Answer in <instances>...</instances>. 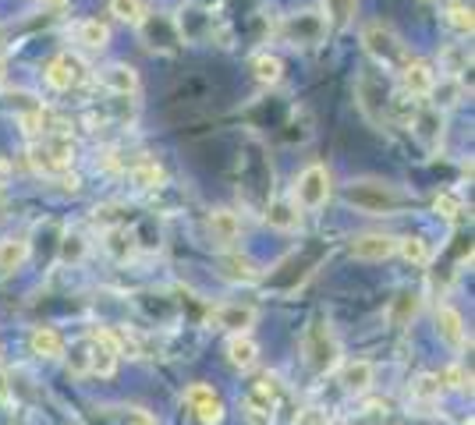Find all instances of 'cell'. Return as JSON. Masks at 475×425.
Returning a JSON list of instances; mask_svg holds the SVG:
<instances>
[{
	"label": "cell",
	"mask_w": 475,
	"mask_h": 425,
	"mask_svg": "<svg viewBox=\"0 0 475 425\" xmlns=\"http://www.w3.org/2000/svg\"><path fill=\"white\" fill-rule=\"evenodd\" d=\"M440 383H451L454 390H472V372H465L462 365H451L447 372H444V379Z\"/></svg>",
	"instance_id": "cell-38"
},
{
	"label": "cell",
	"mask_w": 475,
	"mask_h": 425,
	"mask_svg": "<svg viewBox=\"0 0 475 425\" xmlns=\"http://www.w3.org/2000/svg\"><path fill=\"white\" fill-rule=\"evenodd\" d=\"M440 68H444L451 79H458L462 71H469V68H472V50H469L465 43H454V46H447V50L440 54Z\"/></svg>",
	"instance_id": "cell-28"
},
{
	"label": "cell",
	"mask_w": 475,
	"mask_h": 425,
	"mask_svg": "<svg viewBox=\"0 0 475 425\" xmlns=\"http://www.w3.org/2000/svg\"><path fill=\"white\" fill-rule=\"evenodd\" d=\"M301 347H305V362H309V369H312L316 376L330 372V369L341 362V344H337L330 322H323V319H312V322H309Z\"/></svg>",
	"instance_id": "cell-4"
},
{
	"label": "cell",
	"mask_w": 475,
	"mask_h": 425,
	"mask_svg": "<svg viewBox=\"0 0 475 425\" xmlns=\"http://www.w3.org/2000/svg\"><path fill=\"white\" fill-rule=\"evenodd\" d=\"M344 203L355 206V210L369 212V216H397L401 210H408L415 199L408 192H401L397 185H390V181L362 178V181H352L344 188Z\"/></svg>",
	"instance_id": "cell-1"
},
{
	"label": "cell",
	"mask_w": 475,
	"mask_h": 425,
	"mask_svg": "<svg viewBox=\"0 0 475 425\" xmlns=\"http://www.w3.org/2000/svg\"><path fill=\"white\" fill-rule=\"evenodd\" d=\"M447 25L454 29V32H462V36H472V4H465V0H454V4H447Z\"/></svg>",
	"instance_id": "cell-33"
},
{
	"label": "cell",
	"mask_w": 475,
	"mask_h": 425,
	"mask_svg": "<svg viewBox=\"0 0 475 425\" xmlns=\"http://www.w3.org/2000/svg\"><path fill=\"white\" fill-rule=\"evenodd\" d=\"M227 362H231L238 372L256 369V362H259V344H256L249 333H231V340H227Z\"/></svg>",
	"instance_id": "cell-18"
},
{
	"label": "cell",
	"mask_w": 475,
	"mask_h": 425,
	"mask_svg": "<svg viewBox=\"0 0 475 425\" xmlns=\"http://www.w3.org/2000/svg\"><path fill=\"white\" fill-rule=\"evenodd\" d=\"M437 333L451 344V347H462L465 340H469V333H465V319L458 309H451V305H440L437 309Z\"/></svg>",
	"instance_id": "cell-22"
},
{
	"label": "cell",
	"mask_w": 475,
	"mask_h": 425,
	"mask_svg": "<svg viewBox=\"0 0 475 425\" xmlns=\"http://www.w3.org/2000/svg\"><path fill=\"white\" fill-rule=\"evenodd\" d=\"M68 365H72V372H79V376L89 372V344H86V340L72 347V362H68Z\"/></svg>",
	"instance_id": "cell-39"
},
{
	"label": "cell",
	"mask_w": 475,
	"mask_h": 425,
	"mask_svg": "<svg viewBox=\"0 0 475 425\" xmlns=\"http://www.w3.org/2000/svg\"><path fill=\"white\" fill-rule=\"evenodd\" d=\"M4 203H7V199H4V192H0V212H4Z\"/></svg>",
	"instance_id": "cell-43"
},
{
	"label": "cell",
	"mask_w": 475,
	"mask_h": 425,
	"mask_svg": "<svg viewBox=\"0 0 475 425\" xmlns=\"http://www.w3.org/2000/svg\"><path fill=\"white\" fill-rule=\"evenodd\" d=\"M25 259H29V238H4L0 241V270L4 273L21 270Z\"/></svg>",
	"instance_id": "cell-23"
},
{
	"label": "cell",
	"mask_w": 475,
	"mask_h": 425,
	"mask_svg": "<svg viewBox=\"0 0 475 425\" xmlns=\"http://www.w3.org/2000/svg\"><path fill=\"white\" fill-rule=\"evenodd\" d=\"M86 79H89V68H86V61L75 57V54H61V57H54V61L47 64V86L57 89V93H68V89L82 86Z\"/></svg>",
	"instance_id": "cell-7"
},
{
	"label": "cell",
	"mask_w": 475,
	"mask_h": 425,
	"mask_svg": "<svg viewBox=\"0 0 475 425\" xmlns=\"http://www.w3.org/2000/svg\"><path fill=\"white\" fill-rule=\"evenodd\" d=\"M401 79H404V89L411 93V96H429L433 89H437V71H433V64L429 61H408L404 68H401Z\"/></svg>",
	"instance_id": "cell-14"
},
{
	"label": "cell",
	"mask_w": 475,
	"mask_h": 425,
	"mask_svg": "<svg viewBox=\"0 0 475 425\" xmlns=\"http://www.w3.org/2000/svg\"><path fill=\"white\" fill-rule=\"evenodd\" d=\"M362 46H366V54L386 68V71H401L411 57H408V46L401 43V36L386 25V21H369L366 29H362Z\"/></svg>",
	"instance_id": "cell-3"
},
{
	"label": "cell",
	"mask_w": 475,
	"mask_h": 425,
	"mask_svg": "<svg viewBox=\"0 0 475 425\" xmlns=\"http://www.w3.org/2000/svg\"><path fill=\"white\" fill-rule=\"evenodd\" d=\"M43 4H47V7H50V11H64V7H68V4H72V0H43Z\"/></svg>",
	"instance_id": "cell-42"
},
{
	"label": "cell",
	"mask_w": 475,
	"mask_h": 425,
	"mask_svg": "<svg viewBox=\"0 0 475 425\" xmlns=\"http://www.w3.org/2000/svg\"><path fill=\"white\" fill-rule=\"evenodd\" d=\"M29 347H32L36 358L54 362V358L64 354V337H61L57 329H50V326H36V329L29 333Z\"/></svg>",
	"instance_id": "cell-21"
},
{
	"label": "cell",
	"mask_w": 475,
	"mask_h": 425,
	"mask_svg": "<svg viewBox=\"0 0 475 425\" xmlns=\"http://www.w3.org/2000/svg\"><path fill=\"white\" fill-rule=\"evenodd\" d=\"M348 252L359 259V262H383L397 252V238L394 234H383V230H362L352 238Z\"/></svg>",
	"instance_id": "cell-10"
},
{
	"label": "cell",
	"mask_w": 475,
	"mask_h": 425,
	"mask_svg": "<svg viewBox=\"0 0 475 425\" xmlns=\"http://www.w3.org/2000/svg\"><path fill=\"white\" fill-rule=\"evenodd\" d=\"M139 32H142L146 46H153L157 36H160L157 50H174V46H178V21H171V18H164V14H146V18L139 21Z\"/></svg>",
	"instance_id": "cell-13"
},
{
	"label": "cell",
	"mask_w": 475,
	"mask_h": 425,
	"mask_svg": "<svg viewBox=\"0 0 475 425\" xmlns=\"http://www.w3.org/2000/svg\"><path fill=\"white\" fill-rule=\"evenodd\" d=\"M29 160L43 174H64L75 160V142L68 135H43V142L29 149Z\"/></svg>",
	"instance_id": "cell-5"
},
{
	"label": "cell",
	"mask_w": 475,
	"mask_h": 425,
	"mask_svg": "<svg viewBox=\"0 0 475 425\" xmlns=\"http://www.w3.org/2000/svg\"><path fill=\"white\" fill-rule=\"evenodd\" d=\"M298 220H301V212L294 206V199H277V203L267 206V223H270L274 230H294Z\"/></svg>",
	"instance_id": "cell-24"
},
{
	"label": "cell",
	"mask_w": 475,
	"mask_h": 425,
	"mask_svg": "<svg viewBox=\"0 0 475 425\" xmlns=\"http://www.w3.org/2000/svg\"><path fill=\"white\" fill-rule=\"evenodd\" d=\"M433 210L440 212L444 220H458V216L465 212V203H462L458 192H440V196L433 199Z\"/></svg>",
	"instance_id": "cell-37"
},
{
	"label": "cell",
	"mask_w": 475,
	"mask_h": 425,
	"mask_svg": "<svg viewBox=\"0 0 475 425\" xmlns=\"http://www.w3.org/2000/svg\"><path fill=\"white\" fill-rule=\"evenodd\" d=\"M86 344H89V372H96V376H114L117 358H121V347H117L114 329H89Z\"/></svg>",
	"instance_id": "cell-8"
},
{
	"label": "cell",
	"mask_w": 475,
	"mask_h": 425,
	"mask_svg": "<svg viewBox=\"0 0 475 425\" xmlns=\"http://www.w3.org/2000/svg\"><path fill=\"white\" fill-rule=\"evenodd\" d=\"M355 96H359V106H362V113L383 128V124H390V113H394V93H390V82H386V75H380L377 68H366L362 75H359V82H355Z\"/></svg>",
	"instance_id": "cell-2"
},
{
	"label": "cell",
	"mask_w": 475,
	"mask_h": 425,
	"mask_svg": "<svg viewBox=\"0 0 475 425\" xmlns=\"http://www.w3.org/2000/svg\"><path fill=\"white\" fill-rule=\"evenodd\" d=\"M419 291H401L397 298H394V305H390V322L394 326H408L411 319L419 316Z\"/></svg>",
	"instance_id": "cell-29"
},
{
	"label": "cell",
	"mask_w": 475,
	"mask_h": 425,
	"mask_svg": "<svg viewBox=\"0 0 475 425\" xmlns=\"http://www.w3.org/2000/svg\"><path fill=\"white\" fill-rule=\"evenodd\" d=\"M323 32H327V21H323V14H316V11L291 14V21L284 25V39L291 46H312V43L323 39Z\"/></svg>",
	"instance_id": "cell-11"
},
{
	"label": "cell",
	"mask_w": 475,
	"mask_h": 425,
	"mask_svg": "<svg viewBox=\"0 0 475 425\" xmlns=\"http://www.w3.org/2000/svg\"><path fill=\"white\" fill-rule=\"evenodd\" d=\"M440 394H444V383H440V376H433V372H426V376H419V379L411 383V401L433 404V401H440Z\"/></svg>",
	"instance_id": "cell-32"
},
{
	"label": "cell",
	"mask_w": 475,
	"mask_h": 425,
	"mask_svg": "<svg viewBox=\"0 0 475 425\" xmlns=\"http://www.w3.org/2000/svg\"><path fill=\"white\" fill-rule=\"evenodd\" d=\"M327 425H337V422H327Z\"/></svg>",
	"instance_id": "cell-44"
},
{
	"label": "cell",
	"mask_w": 475,
	"mask_h": 425,
	"mask_svg": "<svg viewBox=\"0 0 475 425\" xmlns=\"http://www.w3.org/2000/svg\"><path fill=\"white\" fill-rule=\"evenodd\" d=\"M259 319V309L256 305H242V302H227V305H216L209 309V322L231 329V333H249Z\"/></svg>",
	"instance_id": "cell-12"
},
{
	"label": "cell",
	"mask_w": 475,
	"mask_h": 425,
	"mask_svg": "<svg viewBox=\"0 0 475 425\" xmlns=\"http://www.w3.org/2000/svg\"><path fill=\"white\" fill-rule=\"evenodd\" d=\"M75 36H79V43H82L86 50H103V46L110 43V29H106L99 18H86V21H79Z\"/></svg>",
	"instance_id": "cell-27"
},
{
	"label": "cell",
	"mask_w": 475,
	"mask_h": 425,
	"mask_svg": "<svg viewBox=\"0 0 475 425\" xmlns=\"http://www.w3.org/2000/svg\"><path fill=\"white\" fill-rule=\"evenodd\" d=\"M397 252H401V259H404V262H411V266L429 262V245H426V238H419V234L397 238Z\"/></svg>",
	"instance_id": "cell-31"
},
{
	"label": "cell",
	"mask_w": 475,
	"mask_h": 425,
	"mask_svg": "<svg viewBox=\"0 0 475 425\" xmlns=\"http://www.w3.org/2000/svg\"><path fill=\"white\" fill-rule=\"evenodd\" d=\"M124 425H157V422H153V415H149V412L131 408V412H124Z\"/></svg>",
	"instance_id": "cell-41"
},
{
	"label": "cell",
	"mask_w": 475,
	"mask_h": 425,
	"mask_svg": "<svg viewBox=\"0 0 475 425\" xmlns=\"http://www.w3.org/2000/svg\"><path fill=\"white\" fill-rule=\"evenodd\" d=\"M252 75H256V82H263V86H277V82L284 79V64H281V57H274V54H256V57H252Z\"/></svg>",
	"instance_id": "cell-26"
},
{
	"label": "cell",
	"mask_w": 475,
	"mask_h": 425,
	"mask_svg": "<svg viewBox=\"0 0 475 425\" xmlns=\"http://www.w3.org/2000/svg\"><path fill=\"white\" fill-rule=\"evenodd\" d=\"M99 82H103L110 93H117V96H131V93L139 89V71L128 68V64H106V68L99 71Z\"/></svg>",
	"instance_id": "cell-20"
},
{
	"label": "cell",
	"mask_w": 475,
	"mask_h": 425,
	"mask_svg": "<svg viewBox=\"0 0 475 425\" xmlns=\"http://www.w3.org/2000/svg\"><path fill=\"white\" fill-rule=\"evenodd\" d=\"M209 238L220 245V248H231L238 238H242V220L234 210H213L209 212Z\"/></svg>",
	"instance_id": "cell-17"
},
{
	"label": "cell",
	"mask_w": 475,
	"mask_h": 425,
	"mask_svg": "<svg viewBox=\"0 0 475 425\" xmlns=\"http://www.w3.org/2000/svg\"><path fill=\"white\" fill-rule=\"evenodd\" d=\"M294 425H327V412H319V408H305V412H298Z\"/></svg>",
	"instance_id": "cell-40"
},
{
	"label": "cell",
	"mask_w": 475,
	"mask_h": 425,
	"mask_svg": "<svg viewBox=\"0 0 475 425\" xmlns=\"http://www.w3.org/2000/svg\"><path fill=\"white\" fill-rule=\"evenodd\" d=\"M185 404H189V412L202 425L224 422V401H220V394L209 383H191L189 390H185Z\"/></svg>",
	"instance_id": "cell-9"
},
{
	"label": "cell",
	"mask_w": 475,
	"mask_h": 425,
	"mask_svg": "<svg viewBox=\"0 0 475 425\" xmlns=\"http://www.w3.org/2000/svg\"><path fill=\"white\" fill-rule=\"evenodd\" d=\"M355 4H359V0H323V11H327L323 21L334 25V29H341V25L355 14Z\"/></svg>",
	"instance_id": "cell-36"
},
{
	"label": "cell",
	"mask_w": 475,
	"mask_h": 425,
	"mask_svg": "<svg viewBox=\"0 0 475 425\" xmlns=\"http://www.w3.org/2000/svg\"><path fill=\"white\" fill-rule=\"evenodd\" d=\"M411 131H415V138L426 142V149H437L440 138H444V113H440V106H422V110H415Z\"/></svg>",
	"instance_id": "cell-15"
},
{
	"label": "cell",
	"mask_w": 475,
	"mask_h": 425,
	"mask_svg": "<svg viewBox=\"0 0 475 425\" xmlns=\"http://www.w3.org/2000/svg\"><path fill=\"white\" fill-rule=\"evenodd\" d=\"M220 277L227 284H256L259 280V266L249 255H242V252H224L220 255Z\"/></svg>",
	"instance_id": "cell-16"
},
{
	"label": "cell",
	"mask_w": 475,
	"mask_h": 425,
	"mask_svg": "<svg viewBox=\"0 0 475 425\" xmlns=\"http://www.w3.org/2000/svg\"><path fill=\"white\" fill-rule=\"evenodd\" d=\"M369 387H373V362L355 358V362H348V365L341 369V390H344V394L362 397Z\"/></svg>",
	"instance_id": "cell-19"
},
{
	"label": "cell",
	"mask_w": 475,
	"mask_h": 425,
	"mask_svg": "<svg viewBox=\"0 0 475 425\" xmlns=\"http://www.w3.org/2000/svg\"><path fill=\"white\" fill-rule=\"evenodd\" d=\"M128 178H131V185H135V188H160V185L167 181V171H164L160 163L146 160V163L131 167V171H128Z\"/></svg>",
	"instance_id": "cell-30"
},
{
	"label": "cell",
	"mask_w": 475,
	"mask_h": 425,
	"mask_svg": "<svg viewBox=\"0 0 475 425\" xmlns=\"http://www.w3.org/2000/svg\"><path fill=\"white\" fill-rule=\"evenodd\" d=\"M334 185H330V171L323 163H309L298 181H294V206L298 210H323L330 199Z\"/></svg>",
	"instance_id": "cell-6"
},
{
	"label": "cell",
	"mask_w": 475,
	"mask_h": 425,
	"mask_svg": "<svg viewBox=\"0 0 475 425\" xmlns=\"http://www.w3.org/2000/svg\"><path fill=\"white\" fill-rule=\"evenodd\" d=\"M110 14L117 21H128V25L139 29V21L146 18V4L142 0H110Z\"/></svg>",
	"instance_id": "cell-35"
},
{
	"label": "cell",
	"mask_w": 475,
	"mask_h": 425,
	"mask_svg": "<svg viewBox=\"0 0 475 425\" xmlns=\"http://www.w3.org/2000/svg\"><path fill=\"white\" fill-rule=\"evenodd\" d=\"M245 422L249 425H274V397L263 390H252L245 401Z\"/></svg>",
	"instance_id": "cell-25"
},
{
	"label": "cell",
	"mask_w": 475,
	"mask_h": 425,
	"mask_svg": "<svg viewBox=\"0 0 475 425\" xmlns=\"http://www.w3.org/2000/svg\"><path fill=\"white\" fill-rule=\"evenodd\" d=\"M106 252L114 255V259H128L131 252H135V238H131V230H124V227H117V230H106Z\"/></svg>",
	"instance_id": "cell-34"
}]
</instances>
